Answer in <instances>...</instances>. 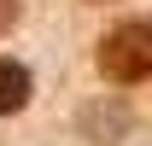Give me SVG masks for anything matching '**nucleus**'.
I'll use <instances>...</instances> for the list:
<instances>
[{
    "label": "nucleus",
    "mask_w": 152,
    "mask_h": 146,
    "mask_svg": "<svg viewBox=\"0 0 152 146\" xmlns=\"http://www.w3.org/2000/svg\"><path fill=\"white\" fill-rule=\"evenodd\" d=\"M99 70L111 82H146L152 76V18H129L99 41Z\"/></svg>",
    "instance_id": "f257e3e1"
},
{
    "label": "nucleus",
    "mask_w": 152,
    "mask_h": 146,
    "mask_svg": "<svg viewBox=\"0 0 152 146\" xmlns=\"http://www.w3.org/2000/svg\"><path fill=\"white\" fill-rule=\"evenodd\" d=\"M12 23H18V0H0V35H6Z\"/></svg>",
    "instance_id": "7ed1b4c3"
},
{
    "label": "nucleus",
    "mask_w": 152,
    "mask_h": 146,
    "mask_svg": "<svg viewBox=\"0 0 152 146\" xmlns=\"http://www.w3.org/2000/svg\"><path fill=\"white\" fill-rule=\"evenodd\" d=\"M23 99H29V70L12 64V58H0V117L23 111Z\"/></svg>",
    "instance_id": "f03ea898"
}]
</instances>
